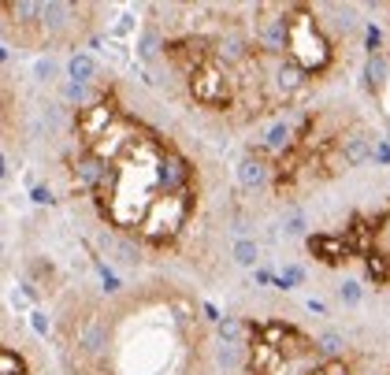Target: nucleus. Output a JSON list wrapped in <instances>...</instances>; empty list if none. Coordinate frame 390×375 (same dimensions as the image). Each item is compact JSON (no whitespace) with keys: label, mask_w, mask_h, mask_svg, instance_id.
<instances>
[{"label":"nucleus","mask_w":390,"mask_h":375,"mask_svg":"<svg viewBox=\"0 0 390 375\" xmlns=\"http://www.w3.org/2000/svg\"><path fill=\"white\" fill-rule=\"evenodd\" d=\"M286 19H290V41H286V56L298 60L308 75H323L331 67V41L327 34L320 30L316 15L308 8H286Z\"/></svg>","instance_id":"1"},{"label":"nucleus","mask_w":390,"mask_h":375,"mask_svg":"<svg viewBox=\"0 0 390 375\" xmlns=\"http://www.w3.org/2000/svg\"><path fill=\"white\" fill-rule=\"evenodd\" d=\"M190 193H178V197H156L149 205V212H145V219L138 227V234L149 241V246H171V241L178 238V231L186 227L190 219Z\"/></svg>","instance_id":"2"},{"label":"nucleus","mask_w":390,"mask_h":375,"mask_svg":"<svg viewBox=\"0 0 390 375\" xmlns=\"http://www.w3.org/2000/svg\"><path fill=\"white\" fill-rule=\"evenodd\" d=\"M234 86H238L234 71L223 67L220 60H208L190 75V93H193V101L205 104V108H227L234 101Z\"/></svg>","instance_id":"3"},{"label":"nucleus","mask_w":390,"mask_h":375,"mask_svg":"<svg viewBox=\"0 0 390 375\" xmlns=\"http://www.w3.org/2000/svg\"><path fill=\"white\" fill-rule=\"evenodd\" d=\"M256 56H260L264 82L275 89V97L290 101V97H298V93L308 86V71L301 67L298 60H290V56H268V53H256Z\"/></svg>","instance_id":"4"},{"label":"nucleus","mask_w":390,"mask_h":375,"mask_svg":"<svg viewBox=\"0 0 390 375\" xmlns=\"http://www.w3.org/2000/svg\"><path fill=\"white\" fill-rule=\"evenodd\" d=\"M286 41H290L286 8H256V19H253V45H256V53L286 56Z\"/></svg>","instance_id":"5"},{"label":"nucleus","mask_w":390,"mask_h":375,"mask_svg":"<svg viewBox=\"0 0 390 375\" xmlns=\"http://www.w3.org/2000/svg\"><path fill=\"white\" fill-rule=\"evenodd\" d=\"M123 116H119V104L112 101H93V104H86V108H78V116H75V134H78V141H82V149H90V145H97L112 126H116Z\"/></svg>","instance_id":"6"},{"label":"nucleus","mask_w":390,"mask_h":375,"mask_svg":"<svg viewBox=\"0 0 390 375\" xmlns=\"http://www.w3.org/2000/svg\"><path fill=\"white\" fill-rule=\"evenodd\" d=\"M156 186H160V193H168V197L190 193V186H193V164L178 149H164V156H160V164H156Z\"/></svg>","instance_id":"7"},{"label":"nucleus","mask_w":390,"mask_h":375,"mask_svg":"<svg viewBox=\"0 0 390 375\" xmlns=\"http://www.w3.org/2000/svg\"><path fill=\"white\" fill-rule=\"evenodd\" d=\"M376 134H368V130H350V134L338 138V156H342L346 168H361L364 160H372L376 153Z\"/></svg>","instance_id":"8"},{"label":"nucleus","mask_w":390,"mask_h":375,"mask_svg":"<svg viewBox=\"0 0 390 375\" xmlns=\"http://www.w3.org/2000/svg\"><path fill=\"white\" fill-rule=\"evenodd\" d=\"M305 246L316 260H323V264H346L350 253H353L350 238H342V234H308Z\"/></svg>","instance_id":"9"},{"label":"nucleus","mask_w":390,"mask_h":375,"mask_svg":"<svg viewBox=\"0 0 390 375\" xmlns=\"http://www.w3.org/2000/svg\"><path fill=\"white\" fill-rule=\"evenodd\" d=\"M294 138H298V126H294V119H275V123L264 130V141L256 145V153H253V156H260V153L283 156V153H290V149H294Z\"/></svg>","instance_id":"10"},{"label":"nucleus","mask_w":390,"mask_h":375,"mask_svg":"<svg viewBox=\"0 0 390 375\" xmlns=\"http://www.w3.org/2000/svg\"><path fill=\"white\" fill-rule=\"evenodd\" d=\"M78 346H82L90 357H104V349H108V323H104V316H90L82 327H78Z\"/></svg>","instance_id":"11"},{"label":"nucleus","mask_w":390,"mask_h":375,"mask_svg":"<svg viewBox=\"0 0 390 375\" xmlns=\"http://www.w3.org/2000/svg\"><path fill=\"white\" fill-rule=\"evenodd\" d=\"M67 78L78 86H93L97 78H101V63H97L93 53H82V48H75L67 56Z\"/></svg>","instance_id":"12"},{"label":"nucleus","mask_w":390,"mask_h":375,"mask_svg":"<svg viewBox=\"0 0 390 375\" xmlns=\"http://www.w3.org/2000/svg\"><path fill=\"white\" fill-rule=\"evenodd\" d=\"M238 183H242V190H264L268 183H271V168L264 164L260 156H246L238 164Z\"/></svg>","instance_id":"13"},{"label":"nucleus","mask_w":390,"mask_h":375,"mask_svg":"<svg viewBox=\"0 0 390 375\" xmlns=\"http://www.w3.org/2000/svg\"><path fill=\"white\" fill-rule=\"evenodd\" d=\"M386 75H390V60H386L383 53L368 56V63H364V86L376 93V97L386 89Z\"/></svg>","instance_id":"14"},{"label":"nucleus","mask_w":390,"mask_h":375,"mask_svg":"<svg viewBox=\"0 0 390 375\" xmlns=\"http://www.w3.org/2000/svg\"><path fill=\"white\" fill-rule=\"evenodd\" d=\"M231 256H234L238 268H256V264H260V246H256L253 238H238L234 249H231Z\"/></svg>","instance_id":"15"},{"label":"nucleus","mask_w":390,"mask_h":375,"mask_svg":"<svg viewBox=\"0 0 390 375\" xmlns=\"http://www.w3.org/2000/svg\"><path fill=\"white\" fill-rule=\"evenodd\" d=\"M316 346H320V353L327 357V361H342L346 338H342V335H335V331H323V335H320V342H316Z\"/></svg>","instance_id":"16"},{"label":"nucleus","mask_w":390,"mask_h":375,"mask_svg":"<svg viewBox=\"0 0 390 375\" xmlns=\"http://www.w3.org/2000/svg\"><path fill=\"white\" fill-rule=\"evenodd\" d=\"M60 97H63L67 104H75V108L93 104V101H90V86H78V82H71V78H67V82H60Z\"/></svg>","instance_id":"17"},{"label":"nucleus","mask_w":390,"mask_h":375,"mask_svg":"<svg viewBox=\"0 0 390 375\" xmlns=\"http://www.w3.org/2000/svg\"><path fill=\"white\" fill-rule=\"evenodd\" d=\"M305 283V268H298V264H286L279 275H275V286L279 290H298Z\"/></svg>","instance_id":"18"},{"label":"nucleus","mask_w":390,"mask_h":375,"mask_svg":"<svg viewBox=\"0 0 390 375\" xmlns=\"http://www.w3.org/2000/svg\"><path fill=\"white\" fill-rule=\"evenodd\" d=\"M368 275H372V283H386L390 279V264L383 260V253H368Z\"/></svg>","instance_id":"19"},{"label":"nucleus","mask_w":390,"mask_h":375,"mask_svg":"<svg viewBox=\"0 0 390 375\" xmlns=\"http://www.w3.org/2000/svg\"><path fill=\"white\" fill-rule=\"evenodd\" d=\"M0 371H4V375H26V364H23L19 353H11L4 346V349H0Z\"/></svg>","instance_id":"20"},{"label":"nucleus","mask_w":390,"mask_h":375,"mask_svg":"<svg viewBox=\"0 0 390 375\" xmlns=\"http://www.w3.org/2000/svg\"><path fill=\"white\" fill-rule=\"evenodd\" d=\"M338 298H342V305H361V298H364V286L357 283V279H346L342 286H338Z\"/></svg>","instance_id":"21"},{"label":"nucleus","mask_w":390,"mask_h":375,"mask_svg":"<svg viewBox=\"0 0 390 375\" xmlns=\"http://www.w3.org/2000/svg\"><path fill=\"white\" fill-rule=\"evenodd\" d=\"M156 48H160V34L149 26V30H145V38L138 41V56H141V60H153V56H156Z\"/></svg>","instance_id":"22"},{"label":"nucleus","mask_w":390,"mask_h":375,"mask_svg":"<svg viewBox=\"0 0 390 375\" xmlns=\"http://www.w3.org/2000/svg\"><path fill=\"white\" fill-rule=\"evenodd\" d=\"M283 234L286 238H301L305 234V212H290V216L283 219Z\"/></svg>","instance_id":"23"},{"label":"nucleus","mask_w":390,"mask_h":375,"mask_svg":"<svg viewBox=\"0 0 390 375\" xmlns=\"http://www.w3.org/2000/svg\"><path fill=\"white\" fill-rule=\"evenodd\" d=\"M379 45H383V30H379L376 23H368V26H364V48H368V56H376Z\"/></svg>","instance_id":"24"},{"label":"nucleus","mask_w":390,"mask_h":375,"mask_svg":"<svg viewBox=\"0 0 390 375\" xmlns=\"http://www.w3.org/2000/svg\"><path fill=\"white\" fill-rule=\"evenodd\" d=\"M34 75L41 78V82H56V75H60V63L56 60H38V67H34Z\"/></svg>","instance_id":"25"},{"label":"nucleus","mask_w":390,"mask_h":375,"mask_svg":"<svg viewBox=\"0 0 390 375\" xmlns=\"http://www.w3.org/2000/svg\"><path fill=\"white\" fill-rule=\"evenodd\" d=\"M30 327H34L38 335H48V327H53V323H48V316L41 312V308H34V312H30Z\"/></svg>","instance_id":"26"},{"label":"nucleus","mask_w":390,"mask_h":375,"mask_svg":"<svg viewBox=\"0 0 390 375\" xmlns=\"http://www.w3.org/2000/svg\"><path fill=\"white\" fill-rule=\"evenodd\" d=\"M372 160H376V164H383V168H390V141H376V153H372Z\"/></svg>","instance_id":"27"},{"label":"nucleus","mask_w":390,"mask_h":375,"mask_svg":"<svg viewBox=\"0 0 390 375\" xmlns=\"http://www.w3.org/2000/svg\"><path fill=\"white\" fill-rule=\"evenodd\" d=\"M30 201H34V205H53L56 197H53V190H48V186H34V190H30Z\"/></svg>","instance_id":"28"},{"label":"nucleus","mask_w":390,"mask_h":375,"mask_svg":"<svg viewBox=\"0 0 390 375\" xmlns=\"http://www.w3.org/2000/svg\"><path fill=\"white\" fill-rule=\"evenodd\" d=\"M253 279H256V283H260V286H268V283H271V286H275V275H271V271H268V268H256V271H253Z\"/></svg>","instance_id":"29"},{"label":"nucleus","mask_w":390,"mask_h":375,"mask_svg":"<svg viewBox=\"0 0 390 375\" xmlns=\"http://www.w3.org/2000/svg\"><path fill=\"white\" fill-rule=\"evenodd\" d=\"M308 312H316V316H323V312H327V305H323V301H316V298H308Z\"/></svg>","instance_id":"30"},{"label":"nucleus","mask_w":390,"mask_h":375,"mask_svg":"<svg viewBox=\"0 0 390 375\" xmlns=\"http://www.w3.org/2000/svg\"><path fill=\"white\" fill-rule=\"evenodd\" d=\"M205 316H208V320H212V323H220V320H223V316H220V308H216V305H205Z\"/></svg>","instance_id":"31"}]
</instances>
